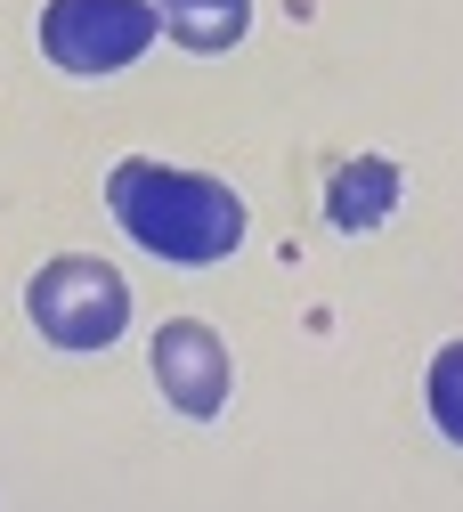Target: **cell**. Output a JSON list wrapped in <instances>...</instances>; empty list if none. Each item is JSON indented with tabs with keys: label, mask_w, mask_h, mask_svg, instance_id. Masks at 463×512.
I'll use <instances>...</instances> for the list:
<instances>
[{
	"label": "cell",
	"mask_w": 463,
	"mask_h": 512,
	"mask_svg": "<svg viewBox=\"0 0 463 512\" xmlns=\"http://www.w3.org/2000/svg\"><path fill=\"white\" fill-rule=\"evenodd\" d=\"M399 196H407V171L390 155H350V163H334V179H325V220H334L342 236H366V228H382L390 212H399Z\"/></svg>",
	"instance_id": "5"
},
{
	"label": "cell",
	"mask_w": 463,
	"mask_h": 512,
	"mask_svg": "<svg viewBox=\"0 0 463 512\" xmlns=\"http://www.w3.org/2000/svg\"><path fill=\"white\" fill-rule=\"evenodd\" d=\"M147 366H155V391H163L187 423H212V415L228 407L236 366H228V342L204 326V317H171V326L155 334V350H147Z\"/></svg>",
	"instance_id": "4"
},
{
	"label": "cell",
	"mask_w": 463,
	"mask_h": 512,
	"mask_svg": "<svg viewBox=\"0 0 463 512\" xmlns=\"http://www.w3.org/2000/svg\"><path fill=\"white\" fill-rule=\"evenodd\" d=\"M163 33V9L155 0H49L41 9V57L74 82H98V74H122L139 66Z\"/></svg>",
	"instance_id": "3"
},
{
	"label": "cell",
	"mask_w": 463,
	"mask_h": 512,
	"mask_svg": "<svg viewBox=\"0 0 463 512\" xmlns=\"http://www.w3.org/2000/svg\"><path fill=\"white\" fill-rule=\"evenodd\" d=\"M106 212L139 252L179 261V269H212L244 244V196L236 187L212 179V171L155 163V155H122L106 171Z\"/></svg>",
	"instance_id": "1"
},
{
	"label": "cell",
	"mask_w": 463,
	"mask_h": 512,
	"mask_svg": "<svg viewBox=\"0 0 463 512\" xmlns=\"http://www.w3.org/2000/svg\"><path fill=\"white\" fill-rule=\"evenodd\" d=\"M423 399H431V423L463 447V342H447L439 358H431V374H423Z\"/></svg>",
	"instance_id": "7"
},
{
	"label": "cell",
	"mask_w": 463,
	"mask_h": 512,
	"mask_svg": "<svg viewBox=\"0 0 463 512\" xmlns=\"http://www.w3.org/2000/svg\"><path fill=\"white\" fill-rule=\"evenodd\" d=\"M25 317L57 350H106L130 326V285H122L114 261H98V252H57V261H41V277L25 285Z\"/></svg>",
	"instance_id": "2"
},
{
	"label": "cell",
	"mask_w": 463,
	"mask_h": 512,
	"mask_svg": "<svg viewBox=\"0 0 463 512\" xmlns=\"http://www.w3.org/2000/svg\"><path fill=\"white\" fill-rule=\"evenodd\" d=\"M163 9V33L195 57H220L252 33V0H155Z\"/></svg>",
	"instance_id": "6"
}]
</instances>
